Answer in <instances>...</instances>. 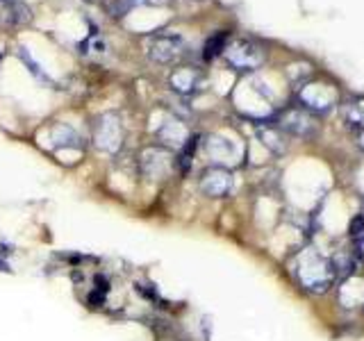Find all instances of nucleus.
Here are the masks:
<instances>
[{"instance_id":"obj_10","label":"nucleus","mask_w":364,"mask_h":341,"mask_svg":"<svg viewBox=\"0 0 364 341\" xmlns=\"http://www.w3.org/2000/svg\"><path fill=\"white\" fill-rule=\"evenodd\" d=\"M360 255L358 250H337L330 259V264H333V271H335V278H353L360 269Z\"/></svg>"},{"instance_id":"obj_3","label":"nucleus","mask_w":364,"mask_h":341,"mask_svg":"<svg viewBox=\"0 0 364 341\" xmlns=\"http://www.w3.org/2000/svg\"><path fill=\"white\" fill-rule=\"evenodd\" d=\"M278 128L287 136H296V139H314L316 130H318L312 114L305 109H299V107L282 112L278 117Z\"/></svg>"},{"instance_id":"obj_9","label":"nucleus","mask_w":364,"mask_h":341,"mask_svg":"<svg viewBox=\"0 0 364 341\" xmlns=\"http://www.w3.org/2000/svg\"><path fill=\"white\" fill-rule=\"evenodd\" d=\"M339 112H341V121H344L353 132L364 130V98L360 96L346 98L339 105Z\"/></svg>"},{"instance_id":"obj_15","label":"nucleus","mask_w":364,"mask_h":341,"mask_svg":"<svg viewBox=\"0 0 364 341\" xmlns=\"http://www.w3.org/2000/svg\"><path fill=\"white\" fill-rule=\"evenodd\" d=\"M225 45H228V32H216L214 37H210L208 43H205L203 57H205V60H212V57L221 55L225 50Z\"/></svg>"},{"instance_id":"obj_1","label":"nucleus","mask_w":364,"mask_h":341,"mask_svg":"<svg viewBox=\"0 0 364 341\" xmlns=\"http://www.w3.org/2000/svg\"><path fill=\"white\" fill-rule=\"evenodd\" d=\"M294 273L303 287L314 293L328 291L335 282V271H333V264H330V259L323 257L321 253H316L314 248H305L303 253L296 257Z\"/></svg>"},{"instance_id":"obj_16","label":"nucleus","mask_w":364,"mask_h":341,"mask_svg":"<svg viewBox=\"0 0 364 341\" xmlns=\"http://www.w3.org/2000/svg\"><path fill=\"white\" fill-rule=\"evenodd\" d=\"M96 291L107 293V291H109V280H107V278H102V276H96Z\"/></svg>"},{"instance_id":"obj_13","label":"nucleus","mask_w":364,"mask_h":341,"mask_svg":"<svg viewBox=\"0 0 364 341\" xmlns=\"http://www.w3.org/2000/svg\"><path fill=\"white\" fill-rule=\"evenodd\" d=\"M3 18L11 26H26V23L32 21V9L21 3V0H14V3H5L3 7Z\"/></svg>"},{"instance_id":"obj_17","label":"nucleus","mask_w":364,"mask_h":341,"mask_svg":"<svg viewBox=\"0 0 364 341\" xmlns=\"http://www.w3.org/2000/svg\"><path fill=\"white\" fill-rule=\"evenodd\" d=\"M89 303H91V305H100V303H105V293H100V291H91V293H89Z\"/></svg>"},{"instance_id":"obj_18","label":"nucleus","mask_w":364,"mask_h":341,"mask_svg":"<svg viewBox=\"0 0 364 341\" xmlns=\"http://www.w3.org/2000/svg\"><path fill=\"white\" fill-rule=\"evenodd\" d=\"M355 144L364 151V130H358V132H355Z\"/></svg>"},{"instance_id":"obj_11","label":"nucleus","mask_w":364,"mask_h":341,"mask_svg":"<svg viewBox=\"0 0 364 341\" xmlns=\"http://www.w3.org/2000/svg\"><path fill=\"white\" fill-rule=\"evenodd\" d=\"M257 136L273 155H282L287 151V134H284L278 125H259Z\"/></svg>"},{"instance_id":"obj_21","label":"nucleus","mask_w":364,"mask_h":341,"mask_svg":"<svg viewBox=\"0 0 364 341\" xmlns=\"http://www.w3.org/2000/svg\"><path fill=\"white\" fill-rule=\"evenodd\" d=\"M362 219H364V202H362Z\"/></svg>"},{"instance_id":"obj_19","label":"nucleus","mask_w":364,"mask_h":341,"mask_svg":"<svg viewBox=\"0 0 364 341\" xmlns=\"http://www.w3.org/2000/svg\"><path fill=\"white\" fill-rule=\"evenodd\" d=\"M358 255H360V259H364V239L358 244Z\"/></svg>"},{"instance_id":"obj_20","label":"nucleus","mask_w":364,"mask_h":341,"mask_svg":"<svg viewBox=\"0 0 364 341\" xmlns=\"http://www.w3.org/2000/svg\"><path fill=\"white\" fill-rule=\"evenodd\" d=\"M0 3H14V0H0Z\"/></svg>"},{"instance_id":"obj_6","label":"nucleus","mask_w":364,"mask_h":341,"mask_svg":"<svg viewBox=\"0 0 364 341\" xmlns=\"http://www.w3.org/2000/svg\"><path fill=\"white\" fill-rule=\"evenodd\" d=\"M94 141L100 151L105 153H117L121 144H123V128H121V121L119 117L114 114H105L100 117L96 128H94Z\"/></svg>"},{"instance_id":"obj_14","label":"nucleus","mask_w":364,"mask_h":341,"mask_svg":"<svg viewBox=\"0 0 364 341\" xmlns=\"http://www.w3.org/2000/svg\"><path fill=\"white\" fill-rule=\"evenodd\" d=\"M171 85H173V89L180 91V94H189V91H193L198 85V73L193 71V68H180V71H176L173 77H171Z\"/></svg>"},{"instance_id":"obj_4","label":"nucleus","mask_w":364,"mask_h":341,"mask_svg":"<svg viewBox=\"0 0 364 341\" xmlns=\"http://www.w3.org/2000/svg\"><path fill=\"white\" fill-rule=\"evenodd\" d=\"M299 100L305 112L310 114H328L337 105V94L335 89H330L323 82H314V85H305L303 91L299 94Z\"/></svg>"},{"instance_id":"obj_7","label":"nucleus","mask_w":364,"mask_h":341,"mask_svg":"<svg viewBox=\"0 0 364 341\" xmlns=\"http://www.w3.org/2000/svg\"><path fill=\"white\" fill-rule=\"evenodd\" d=\"M235 187V178L225 166H212L200 178V191L210 198H225Z\"/></svg>"},{"instance_id":"obj_12","label":"nucleus","mask_w":364,"mask_h":341,"mask_svg":"<svg viewBox=\"0 0 364 341\" xmlns=\"http://www.w3.org/2000/svg\"><path fill=\"white\" fill-rule=\"evenodd\" d=\"M208 153L214 162H219V166L228 164L230 159H235L237 148L230 139H223V136H210L208 139Z\"/></svg>"},{"instance_id":"obj_5","label":"nucleus","mask_w":364,"mask_h":341,"mask_svg":"<svg viewBox=\"0 0 364 341\" xmlns=\"http://www.w3.org/2000/svg\"><path fill=\"white\" fill-rule=\"evenodd\" d=\"M139 164L146 178L151 180H159V178H166L171 170H173L176 162H173V153L166 151L162 146H151L146 148L139 157Z\"/></svg>"},{"instance_id":"obj_8","label":"nucleus","mask_w":364,"mask_h":341,"mask_svg":"<svg viewBox=\"0 0 364 341\" xmlns=\"http://www.w3.org/2000/svg\"><path fill=\"white\" fill-rule=\"evenodd\" d=\"M182 53V37L178 34H157L148 43V57L157 64H171Z\"/></svg>"},{"instance_id":"obj_2","label":"nucleus","mask_w":364,"mask_h":341,"mask_svg":"<svg viewBox=\"0 0 364 341\" xmlns=\"http://www.w3.org/2000/svg\"><path fill=\"white\" fill-rule=\"evenodd\" d=\"M225 62L237 71H255L267 62V50L250 39H237L225 45Z\"/></svg>"}]
</instances>
